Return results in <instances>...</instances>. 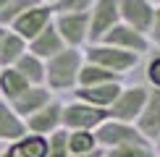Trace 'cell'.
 I'll use <instances>...</instances> for the list:
<instances>
[{
    "label": "cell",
    "instance_id": "cell-1",
    "mask_svg": "<svg viewBox=\"0 0 160 157\" xmlns=\"http://www.w3.org/2000/svg\"><path fill=\"white\" fill-rule=\"evenodd\" d=\"M84 63L82 47H63L45 60V87L50 92H74L79 81V68Z\"/></svg>",
    "mask_w": 160,
    "mask_h": 157
},
{
    "label": "cell",
    "instance_id": "cell-2",
    "mask_svg": "<svg viewBox=\"0 0 160 157\" xmlns=\"http://www.w3.org/2000/svg\"><path fill=\"white\" fill-rule=\"evenodd\" d=\"M82 52H84L87 63L102 65V68H108V71H113V74H118V76H126L129 71H134L137 63H139V55L118 50V47H110V45H105V42L87 45V50H82Z\"/></svg>",
    "mask_w": 160,
    "mask_h": 157
},
{
    "label": "cell",
    "instance_id": "cell-3",
    "mask_svg": "<svg viewBox=\"0 0 160 157\" xmlns=\"http://www.w3.org/2000/svg\"><path fill=\"white\" fill-rule=\"evenodd\" d=\"M95 139H97L100 149H113V147H123V144H150L139 134V128L134 123L113 121V118H105L95 128Z\"/></svg>",
    "mask_w": 160,
    "mask_h": 157
},
{
    "label": "cell",
    "instance_id": "cell-4",
    "mask_svg": "<svg viewBox=\"0 0 160 157\" xmlns=\"http://www.w3.org/2000/svg\"><path fill=\"white\" fill-rule=\"evenodd\" d=\"M121 16H118V0H92L87 11V45H95L105 37V31L113 29Z\"/></svg>",
    "mask_w": 160,
    "mask_h": 157
},
{
    "label": "cell",
    "instance_id": "cell-5",
    "mask_svg": "<svg viewBox=\"0 0 160 157\" xmlns=\"http://www.w3.org/2000/svg\"><path fill=\"white\" fill-rule=\"evenodd\" d=\"M105 118H110L108 110L92 107L87 102L74 100V102L63 105V110H61V128H66V131H95Z\"/></svg>",
    "mask_w": 160,
    "mask_h": 157
},
{
    "label": "cell",
    "instance_id": "cell-6",
    "mask_svg": "<svg viewBox=\"0 0 160 157\" xmlns=\"http://www.w3.org/2000/svg\"><path fill=\"white\" fill-rule=\"evenodd\" d=\"M147 87L134 84V87H121V92L116 94L113 105L108 107V115L113 121H123V123H134L137 115L142 113L144 102H147Z\"/></svg>",
    "mask_w": 160,
    "mask_h": 157
},
{
    "label": "cell",
    "instance_id": "cell-7",
    "mask_svg": "<svg viewBox=\"0 0 160 157\" xmlns=\"http://www.w3.org/2000/svg\"><path fill=\"white\" fill-rule=\"evenodd\" d=\"M100 42H105V45H110V47H118V50H126V52H134V55L142 58L144 52L150 50V39L147 34H142V31H137V29H131V26H126L118 21L113 29L105 31V37L100 39Z\"/></svg>",
    "mask_w": 160,
    "mask_h": 157
},
{
    "label": "cell",
    "instance_id": "cell-8",
    "mask_svg": "<svg viewBox=\"0 0 160 157\" xmlns=\"http://www.w3.org/2000/svg\"><path fill=\"white\" fill-rule=\"evenodd\" d=\"M50 21H52V11H50V5H45V3H34L32 8H26L21 16H18L16 21L8 26V29H11V31H16L21 39H26V42H29V39H32V37H37V34H39V31H42Z\"/></svg>",
    "mask_w": 160,
    "mask_h": 157
},
{
    "label": "cell",
    "instance_id": "cell-9",
    "mask_svg": "<svg viewBox=\"0 0 160 157\" xmlns=\"http://www.w3.org/2000/svg\"><path fill=\"white\" fill-rule=\"evenodd\" d=\"M52 26L61 34L66 47H82L87 45V13H55Z\"/></svg>",
    "mask_w": 160,
    "mask_h": 157
},
{
    "label": "cell",
    "instance_id": "cell-10",
    "mask_svg": "<svg viewBox=\"0 0 160 157\" xmlns=\"http://www.w3.org/2000/svg\"><path fill=\"white\" fill-rule=\"evenodd\" d=\"M134 126L139 128V134H142L152 147L160 141V89H150L147 92V102H144L142 113L137 115Z\"/></svg>",
    "mask_w": 160,
    "mask_h": 157
},
{
    "label": "cell",
    "instance_id": "cell-11",
    "mask_svg": "<svg viewBox=\"0 0 160 157\" xmlns=\"http://www.w3.org/2000/svg\"><path fill=\"white\" fill-rule=\"evenodd\" d=\"M152 13H155V3L150 0H118V16L121 24L131 26V29L147 34L152 24Z\"/></svg>",
    "mask_w": 160,
    "mask_h": 157
},
{
    "label": "cell",
    "instance_id": "cell-12",
    "mask_svg": "<svg viewBox=\"0 0 160 157\" xmlns=\"http://www.w3.org/2000/svg\"><path fill=\"white\" fill-rule=\"evenodd\" d=\"M61 110H63V102H58L55 97L39 107L37 113H32L29 118H24V126H26V134H37V136H50L52 131L61 128Z\"/></svg>",
    "mask_w": 160,
    "mask_h": 157
},
{
    "label": "cell",
    "instance_id": "cell-13",
    "mask_svg": "<svg viewBox=\"0 0 160 157\" xmlns=\"http://www.w3.org/2000/svg\"><path fill=\"white\" fill-rule=\"evenodd\" d=\"M121 92V81H110V84H92V87H76L74 89V100L87 102L92 107H102L108 110L116 94Z\"/></svg>",
    "mask_w": 160,
    "mask_h": 157
},
{
    "label": "cell",
    "instance_id": "cell-14",
    "mask_svg": "<svg viewBox=\"0 0 160 157\" xmlns=\"http://www.w3.org/2000/svg\"><path fill=\"white\" fill-rule=\"evenodd\" d=\"M50 100H52V92L42 84V87H29L24 94H18L16 100L8 102V105L13 107V113H16L18 118H29L32 113H37L39 107H45Z\"/></svg>",
    "mask_w": 160,
    "mask_h": 157
},
{
    "label": "cell",
    "instance_id": "cell-15",
    "mask_svg": "<svg viewBox=\"0 0 160 157\" xmlns=\"http://www.w3.org/2000/svg\"><path fill=\"white\" fill-rule=\"evenodd\" d=\"M66 47L63 45V39L61 34L55 31V26H52V21L45 26L42 31H39L37 37H32L29 42H26V52H32V55H37V58H42V60H48V58H52L55 52H61Z\"/></svg>",
    "mask_w": 160,
    "mask_h": 157
},
{
    "label": "cell",
    "instance_id": "cell-16",
    "mask_svg": "<svg viewBox=\"0 0 160 157\" xmlns=\"http://www.w3.org/2000/svg\"><path fill=\"white\" fill-rule=\"evenodd\" d=\"M26 134V126H24V118H18L13 113V107L5 100H0V141H16Z\"/></svg>",
    "mask_w": 160,
    "mask_h": 157
},
{
    "label": "cell",
    "instance_id": "cell-17",
    "mask_svg": "<svg viewBox=\"0 0 160 157\" xmlns=\"http://www.w3.org/2000/svg\"><path fill=\"white\" fill-rule=\"evenodd\" d=\"M26 89H29V81H26V78L18 74L13 65L0 68V100L13 102L18 94H24Z\"/></svg>",
    "mask_w": 160,
    "mask_h": 157
},
{
    "label": "cell",
    "instance_id": "cell-18",
    "mask_svg": "<svg viewBox=\"0 0 160 157\" xmlns=\"http://www.w3.org/2000/svg\"><path fill=\"white\" fill-rule=\"evenodd\" d=\"M13 68L29 81V87H42L45 84V60L37 58V55H32V52H24V55L13 63Z\"/></svg>",
    "mask_w": 160,
    "mask_h": 157
},
{
    "label": "cell",
    "instance_id": "cell-19",
    "mask_svg": "<svg viewBox=\"0 0 160 157\" xmlns=\"http://www.w3.org/2000/svg\"><path fill=\"white\" fill-rule=\"evenodd\" d=\"M8 149H11L16 157H45V155H48V136L24 134L21 139L11 141Z\"/></svg>",
    "mask_w": 160,
    "mask_h": 157
},
{
    "label": "cell",
    "instance_id": "cell-20",
    "mask_svg": "<svg viewBox=\"0 0 160 157\" xmlns=\"http://www.w3.org/2000/svg\"><path fill=\"white\" fill-rule=\"evenodd\" d=\"M123 76L113 74V71L102 68V65H95V63H82V68H79V81L76 87H92V84H110V81H121Z\"/></svg>",
    "mask_w": 160,
    "mask_h": 157
},
{
    "label": "cell",
    "instance_id": "cell-21",
    "mask_svg": "<svg viewBox=\"0 0 160 157\" xmlns=\"http://www.w3.org/2000/svg\"><path fill=\"white\" fill-rule=\"evenodd\" d=\"M26 52V39H21L16 34V31H5L3 42H0V68H8V65H13Z\"/></svg>",
    "mask_w": 160,
    "mask_h": 157
},
{
    "label": "cell",
    "instance_id": "cell-22",
    "mask_svg": "<svg viewBox=\"0 0 160 157\" xmlns=\"http://www.w3.org/2000/svg\"><path fill=\"white\" fill-rule=\"evenodd\" d=\"M66 144H68V155H87L100 149L95 131H66Z\"/></svg>",
    "mask_w": 160,
    "mask_h": 157
},
{
    "label": "cell",
    "instance_id": "cell-23",
    "mask_svg": "<svg viewBox=\"0 0 160 157\" xmlns=\"http://www.w3.org/2000/svg\"><path fill=\"white\" fill-rule=\"evenodd\" d=\"M105 157H158V149L152 144H123L105 149Z\"/></svg>",
    "mask_w": 160,
    "mask_h": 157
},
{
    "label": "cell",
    "instance_id": "cell-24",
    "mask_svg": "<svg viewBox=\"0 0 160 157\" xmlns=\"http://www.w3.org/2000/svg\"><path fill=\"white\" fill-rule=\"evenodd\" d=\"M34 3L37 0H8V3L0 8V26H11L26 8H32Z\"/></svg>",
    "mask_w": 160,
    "mask_h": 157
},
{
    "label": "cell",
    "instance_id": "cell-25",
    "mask_svg": "<svg viewBox=\"0 0 160 157\" xmlns=\"http://www.w3.org/2000/svg\"><path fill=\"white\" fill-rule=\"evenodd\" d=\"M45 157H68V144H66V128H58L48 136V155Z\"/></svg>",
    "mask_w": 160,
    "mask_h": 157
},
{
    "label": "cell",
    "instance_id": "cell-26",
    "mask_svg": "<svg viewBox=\"0 0 160 157\" xmlns=\"http://www.w3.org/2000/svg\"><path fill=\"white\" fill-rule=\"evenodd\" d=\"M92 5V0H55V3L50 5L52 16L55 13H87Z\"/></svg>",
    "mask_w": 160,
    "mask_h": 157
},
{
    "label": "cell",
    "instance_id": "cell-27",
    "mask_svg": "<svg viewBox=\"0 0 160 157\" xmlns=\"http://www.w3.org/2000/svg\"><path fill=\"white\" fill-rule=\"evenodd\" d=\"M144 76H147V81H150V87H152V89H160V55H155V58L147 63V71H144Z\"/></svg>",
    "mask_w": 160,
    "mask_h": 157
},
{
    "label": "cell",
    "instance_id": "cell-28",
    "mask_svg": "<svg viewBox=\"0 0 160 157\" xmlns=\"http://www.w3.org/2000/svg\"><path fill=\"white\" fill-rule=\"evenodd\" d=\"M147 39H150V42H155V45H160V3L155 5V13H152V24H150Z\"/></svg>",
    "mask_w": 160,
    "mask_h": 157
},
{
    "label": "cell",
    "instance_id": "cell-29",
    "mask_svg": "<svg viewBox=\"0 0 160 157\" xmlns=\"http://www.w3.org/2000/svg\"><path fill=\"white\" fill-rule=\"evenodd\" d=\"M68 157H105V149H95V152H87V155H68Z\"/></svg>",
    "mask_w": 160,
    "mask_h": 157
},
{
    "label": "cell",
    "instance_id": "cell-30",
    "mask_svg": "<svg viewBox=\"0 0 160 157\" xmlns=\"http://www.w3.org/2000/svg\"><path fill=\"white\" fill-rule=\"evenodd\" d=\"M5 31H8V26H0V42H3V37H5Z\"/></svg>",
    "mask_w": 160,
    "mask_h": 157
},
{
    "label": "cell",
    "instance_id": "cell-31",
    "mask_svg": "<svg viewBox=\"0 0 160 157\" xmlns=\"http://www.w3.org/2000/svg\"><path fill=\"white\" fill-rule=\"evenodd\" d=\"M0 157H16V155H13V152H11V149H5V152H3V155H0Z\"/></svg>",
    "mask_w": 160,
    "mask_h": 157
},
{
    "label": "cell",
    "instance_id": "cell-32",
    "mask_svg": "<svg viewBox=\"0 0 160 157\" xmlns=\"http://www.w3.org/2000/svg\"><path fill=\"white\" fill-rule=\"evenodd\" d=\"M37 3H45V5H52L55 0H37Z\"/></svg>",
    "mask_w": 160,
    "mask_h": 157
},
{
    "label": "cell",
    "instance_id": "cell-33",
    "mask_svg": "<svg viewBox=\"0 0 160 157\" xmlns=\"http://www.w3.org/2000/svg\"><path fill=\"white\" fill-rule=\"evenodd\" d=\"M5 3H8V0H0V8H3V5H5Z\"/></svg>",
    "mask_w": 160,
    "mask_h": 157
},
{
    "label": "cell",
    "instance_id": "cell-34",
    "mask_svg": "<svg viewBox=\"0 0 160 157\" xmlns=\"http://www.w3.org/2000/svg\"><path fill=\"white\" fill-rule=\"evenodd\" d=\"M155 149H158V152H160V141H158V144H155Z\"/></svg>",
    "mask_w": 160,
    "mask_h": 157
},
{
    "label": "cell",
    "instance_id": "cell-35",
    "mask_svg": "<svg viewBox=\"0 0 160 157\" xmlns=\"http://www.w3.org/2000/svg\"><path fill=\"white\" fill-rule=\"evenodd\" d=\"M150 3H155V0H150Z\"/></svg>",
    "mask_w": 160,
    "mask_h": 157
}]
</instances>
